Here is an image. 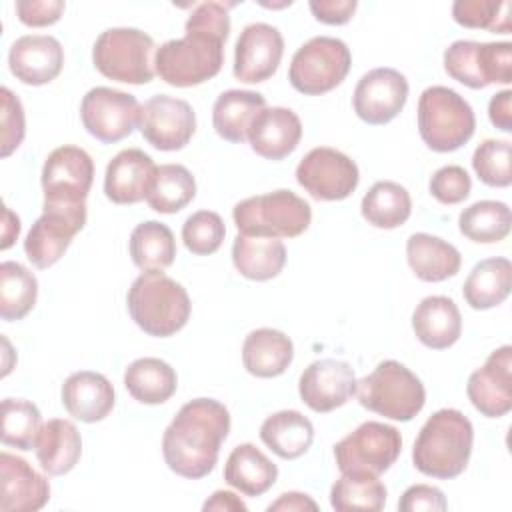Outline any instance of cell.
Wrapping results in <instances>:
<instances>
[{"mask_svg":"<svg viewBox=\"0 0 512 512\" xmlns=\"http://www.w3.org/2000/svg\"><path fill=\"white\" fill-rule=\"evenodd\" d=\"M510 152L512 146L508 140L488 138L480 142L472 154V168L476 176L494 188H506L512 182L510 170Z\"/></svg>","mask_w":512,"mask_h":512,"instance_id":"cell-44","label":"cell"},{"mask_svg":"<svg viewBox=\"0 0 512 512\" xmlns=\"http://www.w3.org/2000/svg\"><path fill=\"white\" fill-rule=\"evenodd\" d=\"M128 248L132 262L142 272H162L176 258L174 234L158 220L140 222L130 234Z\"/></svg>","mask_w":512,"mask_h":512,"instance_id":"cell-36","label":"cell"},{"mask_svg":"<svg viewBox=\"0 0 512 512\" xmlns=\"http://www.w3.org/2000/svg\"><path fill=\"white\" fill-rule=\"evenodd\" d=\"M50 500V482L24 458L0 454V510L34 512Z\"/></svg>","mask_w":512,"mask_h":512,"instance_id":"cell-22","label":"cell"},{"mask_svg":"<svg viewBox=\"0 0 512 512\" xmlns=\"http://www.w3.org/2000/svg\"><path fill=\"white\" fill-rule=\"evenodd\" d=\"M360 180L356 162L328 146L312 148L296 166V182L316 200L334 202L348 198Z\"/></svg>","mask_w":512,"mask_h":512,"instance_id":"cell-14","label":"cell"},{"mask_svg":"<svg viewBox=\"0 0 512 512\" xmlns=\"http://www.w3.org/2000/svg\"><path fill=\"white\" fill-rule=\"evenodd\" d=\"M266 108V98L254 90H226L212 108V124L220 138L242 144L254 118Z\"/></svg>","mask_w":512,"mask_h":512,"instance_id":"cell-31","label":"cell"},{"mask_svg":"<svg viewBox=\"0 0 512 512\" xmlns=\"http://www.w3.org/2000/svg\"><path fill=\"white\" fill-rule=\"evenodd\" d=\"M406 260L416 278L424 282H442L452 278L458 274L462 264L456 246L426 232L410 234L406 240Z\"/></svg>","mask_w":512,"mask_h":512,"instance_id":"cell-29","label":"cell"},{"mask_svg":"<svg viewBox=\"0 0 512 512\" xmlns=\"http://www.w3.org/2000/svg\"><path fill=\"white\" fill-rule=\"evenodd\" d=\"M430 194L442 204H458L470 196L472 180L458 164L438 168L430 178Z\"/></svg>","mask_w":512,"mask_h":512,"instance_id":"cell-47","label":"cell"},{"mask_svg":"<svg viewBox=\"0 0 512 512\" xmlns=\"http://www.w3.org/2000/svg\"><path fill=\"white\" fill-rule=\"evenodd\" d=\"M284 54L280 30L266 22L244 26L234 48V76L246 84H258L274 76Z\"/></svg>","mask_w":512,"mask_h":512,"instance_id":"cell-18","label":"cell"},{"mask_svg":"<svg viewBox=\"0 0 512 512\" xmlns=\"http://www.w3.org/2000/svg\"><path fill=\"white\" fill-rule=\"evenodd\" d=\"M350 66L352 56L346 42L332 36H314L294 52L288 80L300 94L320 96L342 84Z\"/></svg>","mask_w":512,"mask_h":512,"instance_id":"cell-9","label":"cell"},{"mask_svg":"<svg viewBox=\"0 0 512 512\" xmlns=\"http://www.w3.org/2000/svg\"><path fill=\"white\" fill-rule=\"evenodd\" d=\"M278 478V466L254 444H238L226 460L224 480L244 496H262Z\"/></svg>","mask_w":512,"mask_h":512,"instance_id":"cell-30","label":"cell"},{"mask_svg":"<svg viewBox=\"0 0 512 512\" xmlns=\"http://www.w3.org/2000/svg\"><path fill=\"white\" fill-rule=\"evenodd\" d=\"M124 386L140 404H162L174 396L178 376L168 362L146 356L128 364Z\"/></svg>","mask_w":512,"mask_h":512,"instance_id":"cell-35","label":"cell"},{"mask_svg":"<svg viewBox=\"0 0 512 512\" xmlns=\"http://www.w3.org/2000/svg\"><path fill=\"white\" fill-rule=\"evenodd\" d=\"M38 280L20 262L0 264V316L6 322L22 320L36 304Z\"/></svg>","mask_w":512,"mask_h":512,"instance_id":"cell-40","label":"cell"},{"mask_svg":"<svg viewBox=\"0 0 512 512\" xmlns=\"http://www.w3.org/2000/svg\"><path fill=\"white\" fill-rule=\"evenodd\" d=\"M488 116L498 130L512 132V92L510 90H502L490 98Z\"/></svg>","mask_w":512,"mask_h":512,"instance_id":"cell-52","label":"cell"},{"mask_svg":"<svg viewBox=\"0 0 512 512\" xmlns=\"http://www.w3.org/2000/svg\"><path fill=\"white\" fill-rule=\"evenodd\" d=\"M226 236V226L220 214L212 210H198L182 224L184 246L196 256L214 254Z\"/></svg>","mask_w":512,"mask_h":512,"instance_id":"cell-45","label":"cell"},{"mask_svg":"<svg viewBox=\"0 0 512 512\" xmlns=\"http://www.w3.org/2000/svg\"><path fill=\"white\" fill-rule=\"evenodd\" d=\"M360 212L374 228L392 230L402 226L412 214V200L408 190L392 180H380L364 194Z\"/></svg>","mask_w":512,"mask_h":512,"instance_id":"cell-37","label":"cell"},{"mask_svg":"<svg viewBox=\"0 0 512 512\" xmlns=\"http://www.w3.org/2000/svg\"><path fill=\"white\" fill-rule=\"evenodd\" d=\"M444 70L460 84L480 90L512 82V44L456 40L444 50Z\"/></svg>","mask_w":512,"mask_h":512,"instance_id":"cell-11","label":"cell"},{"mask_svg":"<svg viewBox=\"0 0 512 512\" xmlns=\"http://www.w3.org/2000/svg\"><path fill=\"white\" fill-rule=\"evenodd\" d=\"M308 6L318 22L340 26L352 18L358 2L356 0H310Z\"/></svg>","mask_w":512,"mask_h":512,"instance_id":"cell-51","label":"cell"},{"mask_svg":"<svg viewBox=\"0 0 512 512\" xmlns=\"http://www.w3.org/2000/svg\"><path fill=\"white\" fill-rule=\"evenodd\" d=\"M294 358L292 340L274 328L252 330L242 344V364L256 378H276Z\"/></svg>","mask_w":512,"mask_h":512,"instance_id":"cell-28","label":"cell"},{"mask_svg":"<svg viewBox=\"0 0 512 512\" xmlns=\"http://www.w3.org/2000/svg\"><path fill=\"white\" fill-rule=\"evenodd\" d=\"M472 406L486 418H502L512 410V348H496L466 384Z\"/></svg>","mask_w":512,"mask_h":512,"instance_id":"cell-20","label":"cell"},{"mask_svg":"<svg viewBox=\"0 0 512 512\" xmlns=\"http://www.w3.org/2000/svg\"><path fill=\"white\" fill-rule=\"evenodd\" d=\"M202 510H234V512H246V504L228 490H216L202 506Z\"/></svg>","mask_w":512,"mask_h":512,"instance_id":"cell-54","label":"cell"},{"mask_svg":"<svg viewBox=\"0 0 512 512\" xmlns=\"http://www.w3.org/2000/svg\"><path fill=\"white\" fill-rule=\"evenodd\" d=\"M358 402L390 420H412L426 402L422 380L396 360H382L368 376L356 380Z\"/></svg>","mask_w":512,"mask_h":512,"instance_id":"cell-4","label":"cell"},{"mask_svg":"<svg viewBox=\"0 0 512 512\" xmlns=\"http://www.w3.org/2000/svg\"><path fill=\"white\" fill-rule=\"evenodd\" d=\"M448 508L444 492L430 484H414L404 490L398 500V510L402 512H418V510H432L442 512Z\"/></svg>","mask_w":512,"mask_h":512,"instance_id":"cell-50","label":"cell"},{"mask_svg":"<svg viewBox=\"0 0 512 512\" xmlns=\"http://www.w3.org/2000/svg\"><path fill=\"white\" fill-rule=\"evenodd\" d=\"M42 428L36 404L24 398L2 400V442L18 450H32Z\"/></svg>","mask_w":512,"mask_h":512,"instance_id":"cell-42","label":"cell"},{"mask_svg":"<svg viewBox=\"0 0 512 512\" xmlns=\"http://www.w3.org/2000/svg\"><path fill=\"white\" fill-rule=\"evenodd\" d=\"M260 440L276 456L284 460H296L312 446L314 426L298 410H280L262 422Z\"/></svg>","mask_w":512,"mask_h":512,"instance_id":"cell-33","label":"cell"},{"mask_svg":"<svg viewBox=\"0 0 512 512\" xmlns=\"http://www.w3.org/2000/svg\"><path fill=\"white\" fill-rule=\"evenodd\" d=\"M154 172L156 164L144 150H120L106 166L104 194L114 204H136L146 200Z\"/></svg>","mask_w":512,"mask_h":512,"instance_id":"cell-23","label":"cell"},{"mask_svg":"<svg viewBox=\"0 0 512 512\" xmlns=\"http://www.w3.org/2000/svg\"><path fill=\"white\" fill-rule=\"evenodd\" d=\"M330 504L338 512H378L386 504V486L374 476L342 474L330 488Z\"/></svg>","mask_w":512,"mask_h":512,"instance_id":"cell-41","label":"cell"},{"mask_svg":"<svg viewBox=\"0 0 512 512\" xmlns=\"http://www.w3.org/2000/svg\"><path fill=\"white\" fill-rule=\"evenodd\" d=\"M472 442V422L456 408H442L418 432L412 448L414 468L424 476L452 480L468 466Z\"/></svg>","mask_w":512,"mask_h":512,"instance_id":"cell-2","label":"cell"},{"mask_svg":"<svg viewBox=\"0 0 512 512\" xmlns=\"http://www.w3.org/2000/svg\"><path fill=\"white\" fill-rule=\"evenodd\" d=\"M2 96V112H0V154L6 158L10 156L24 140L26 134V120H24V108L20 98L6 86L0 90Z\"/></svg>","mask_w":512,"mask_h":512,"instance_id":"cell-46","label":"cell"},{"mask_svg":"<svg viewBox=\"0 0 512 512\" xmlns=\"http://www.w3.org/2000/svg\"><path fill=\"white\" fill-rule=\"evenodd\" d=\"M116 396L110 380L92 370L70 374L62 384V404L66 412L80 422H100L114 408Z\"/></svg>","mask_w":512,"mask_h":512,"instance_id":"cell-25","label":"cell"},{"mask_svg":"<svg viewBox=\"0 0 512 512\" xmlns=\"http://www.w3.org/2000/svg\"><path fill=\"white\" fill-rule=\"evenodd\" d=\"M196 196V180L182 164L156 166L146 202L160 214H176L186 208Z\"/></svg>","mask_w":512,"mask_h":512,"instance_id":"cell-38","label":"cell"},{"mask_svg":"<svg viewBox=\"0 0 512 512\" xmlns=\"http://www.w3.org/2000/svg\"><path fill=\"white\" fill-rule=\"evenodd\" d=\"M474 110L456 90L430 86L418 100V132L434 152H454L474 134Z\"/></svg>","mask_w":512,"mask_h":512,"instance_id":"cell-7","label":"cell"},{"mask_svg":"<svg viewBox=\"0 0 512 512\" xmlns=\"http://www.w3.org/2000/svg\"><path fill=\"white\" fill-rule=\"evenodd\" d=\"M94 180V162L78 146L54 148L42 166L44 202H86Z\"/></svg>","mask_w":512,"mask_h":512,"instance_id":"cell-17","label":"cell"},{"mask_svg":"<svg viewBox=\"0 0 512 512\" xmlns=\"http://www.w3.org/2000/svg\"><path fill=\"white\" fill-rule=\"evenodd\" d=\"M512 4L508 0H456L452 18L464 28H484L498 34H510Z\"/></svg>","mask_w":512,"mask_h":512,"instance_id":"cell-43","label":"cell"},{"mask_svg":"<svg viewBox=\"0 0 512 512\" xmlns=\"http://www.w3.org/2000/svg\"><path fill=\"white\" fill-rule=\"evenodd\" d=\"M42 208L24 240L28 260L40 270L56 264L86 224V202H44Z\"/></svg>","mask_w":512,"mask_h":512,"instance_id":"cell-12","label":"cell"},{"mask_svg":"<svg viewBox=\"0 0 512 512\" xmlns=\"http://www.w3.org/2000/svg\"><path fill=\"white\" fill-rule=\"evenodd\" d=\"M8 66L20 82L28 86H42L62 72L64 48L54 36L26 34L12 42Z\"/></svg>","mask_w":512,"mask_h":512,"instance_id":"cell-21","label":"cell"},{"mask_svg":"<svg viewBox=\"0 0 512 512\" xmlns=\"http://www.w3.org/2000/svg\"><path fill=\"white\" fill-rule=\"evenodd\" d=\"M228 432V408L214 398H194L178 410L164 430V462L182 478H204L214 470Z\"/></svg>","mask_w":512,"mask_h":512,"instance_id":"cell-1","label":"cell"},{"mask_svg":"<svg viewBox=\"0 0 512 512\" xmlns=\"http://www.w3.org/2000/svg\"><path fill=\"white\" fill-rule=\"evenodd\" d=\"M276 510H282V512H300V510H318V504L308 496V494H302V492H284L280 494V498L276 502H272L268 506V512H276Z\"/></svg>","mask_w":512,"mask_h":512,"instance_id":"cell-53","label":"cell"},{"mask_svg":"<svg viewBox=\"0 0 512 512\" xmlns=\"http://www.w3.org/2000/svg\"><path fill=\"white\" fill-rule=\"evenodd\" d=\"M232 262L248 280H272L286 264V246L280 238L238 234L232 242Z\"/></svg>","mask_w":512,"mask_h":512,"instance_id":"cell-32","label":"cell"},{"mask_svg":"<svg viewBox=\"0 0 512 512\" xmlns=\"http://www.w3.org/2000/svg\"><path fill=\"white\" fill-rule=\"evenodd\" d=\"M510 224V208L500 200H478L464 208L458 216V228L462 236L478 244L504 240L510 234Z\"/></svg>","mask_w":512,"mask_h":512,"instance_id":"cell-39","label":"cell"},{"mask_svg":"<svg viewBox=\"0 0 512 512\" xmlns=\"http://www.w3.org/2000/svg\"><path fill=\"white\" fill-rule=\"evenodd\" d=\"M34 452L46 474H68L78 464L82 454L80 432L70 420L52 418L42 424Z\"/></svg>","mask_w":512,"mask_h":512,"instance_id":"cell-27","label":"cell"},{"mask_svg":"<svg viewBox=\"0 0 512 512\" xmlns=\"http://www.w3.org/2000/svg\"><path fill=\"white\" fill-rule=\"evenodd\" d=\"M412 330L426 348H450L462 334V316L456 302L448 296H426L412 314Z\"/></svg>","mask_w":512,"mask_h":512,"instance_id":"cell-26","label":"cell"},{"mask_svg":"<svg viewBox=\"0 0 512 512\" xmlns=\"http://www.w3.org/2000/svg\"><path fill=\"white\" fill-rule=\"evenodd\" d=\"M402 452L400 432L384 422L368 420L334 444L336 466L342 474L374 476L386 472Z\"/></svg>","mask_w":512,"mask_h":512,"instance_id":"cell-10","label":"cell"},{"mask_svg":"<svg viewBox=\"0 0 512 512\" xmlns=\"http://www.w3.org/2000/svg\"><path fill=\"white\" fill-rule=\"evenodd\" d=\"M184 30H198L212 34L220 40H228L230 34V16L228 6L222 2H202L198 4L186 20Z\"/></svg>","mask_w":512,"mask_h":512,"instance_id":"cell-48","label":"cell"},{"mask_svg":"<svg viewBox=\"0 0 512 512\" xmlns=\"http://www.w3.org/2000/svg\"><path fill=\"white\" fill-rule=\"evenodd\" d=\"M138 128L148 144L162 152L184 148L196 132L192 106L168 94H156L140 106Z\"/></svg>","mask_w":512,"mask_h":512,"instance_id":"cell-15","label":"cell"},{"mask_svg":"<svg viewBox=\"0 0 512 512\" xmlns=\"http://www.w3.org/2000/svg\"><path fill=\"white\" fill-rule=\"evenodd\" d=\"M126 304L136 326L156 338L180 332L192 310L186 288L164 272H142L132 282Z\"/></svg>","mask_w":512,"mask_h":512,"instance_id":"cell-3","label":"cell"},{"mask_svg":"<svg viewBox=\"0 0 512 512\" xmlns=\"http://www.w3.org/2000/svg\"><path fill=\"white\" fill-rule=\"evenodd\" d=\"M224 40L186 30L184 38H174L156 48L154 70L170 86L188 88L214 78L224 64Z\"/></svg>","mask_w":512,"mask_h":512,"instance_id":"cell-5","label":"cell"},{"mask_svg":"<svg viewBox=\"0 0 512 512\" xmlns=\"http://www.w3.org/2000/svg\"><path fill=\"white\" fill-rule=\"evenodd\" d=\"M298 392L314 412H332L356 394V376L348 362L336 358L314 360L300 374Z\"/></svg>","mask_w":512,"mask_h":512,"instance_id":"cell-19","label":"cell"},{"mask_svg":"<svg viewBox=\"0 0 512 512\" xmlns=\"http://www.w3.org/2000/svg\"><path fill=\"white\" fill-rule=\"evenodd\" d=\"M238 234L266 238H296L308 230L310 204L292 190H274L240 200L232 210Z\"/></svg>","mask_w":512,"mask_h":512,"instance_id":"cell-6","label":"cell"},{"mask_svg":"<svg viewBox=\"0 0 512 512\" xmlns=\"http://www.w3.org/2000/svg\"><path fill=\"white\" fill-rule=\"evenodd\" d=\"M20 232V220L10 212V208L4 206V230H2V250L10 248L12 242L18 238Z\"/></svg>","mask_w":512,"mask_h":512,"instance_id":"cell-55","label":"cell"},{"mask_svg":"<svg viewBox=\"0 0 512 512\" xmlns=\"http://www.w3.org/2000/svg\"><path fill=\"white\" fill-rule=\"evenodd\" d=\"M512 288V264L508 258L480 260L462 286L464 300L474 310H488L502 304Z\"/></svg>","mask_w":512,"mask_h":512,"instance_id":"cell-34","label":"cell"},{"mask_svg":"<svg viewBox=\"0 0 512 512\" xmlns=\"http://www.w3.org/2000/svg\"><path fill=\"white\" fill-rule=\"evenodd\" d=\"M408 100V80L394 68H374L366 72L352 96L354 112L360 120L372 126H382L394 120Z\"/></svg>","mask_w":512,"mask_h":512,"instance_id":"cell-16","label":"cell"},{"mask_svg":"<svg viewBox=\"0 0 512 512\" xmlns=\"http://www.w3.org/2000/svg\"><path fill=\"white\" fill-rule=\"evenodd\" d=\"M80 118L90 136L104 144H114L130 136L138 126L140 104L128 92L96 86L84 94Z\"/></svg>","mask_w":512,"mask_h":512,"instance_id":"cell-13","label":"cell"},{"mask_svg":"<svg viewBox=\"0 0 512 512\" xmlns=\"http://www.w3.org/2000/svg\"><path fill=\"white\" fill-rule=\"evenodd\" d=\"M302 138L298 114L284 106L264 108L248 130L252 150L266 160H282L292 154Z\"/></svg>","mask_w":512,"mask_h":512,"instance_id":"cell-24","label":"cell"},{"mask_svg":"<svg viewBox=\"0 0 512 512\" xmlns=\"http://www.w3.org/2000/svg\"><path fill=\"white\" fill-rule=\"evenodd\" d=\"M154 40L138 28H108L92 48L96 70L116 82L148 84L154 70Z\"/></svg>","mask_w":512,"mask_h":512,"instance_id":"cell-8","label":"cell"},{"mask_svg":"<svg viewBox=\"0 0 512 512\" xmlns=\"http://www.w3.org/2000/svg\"><path fill=\"white\" fill-rule=\"evenodd\" d=\"M66 4L62 0H18L16 14L22 24L40 28L60 20Z\"/></svg>","mask_w":512,"mask_h":512,"instance_id":"cell-49","label":"cell"}]
</instances>
